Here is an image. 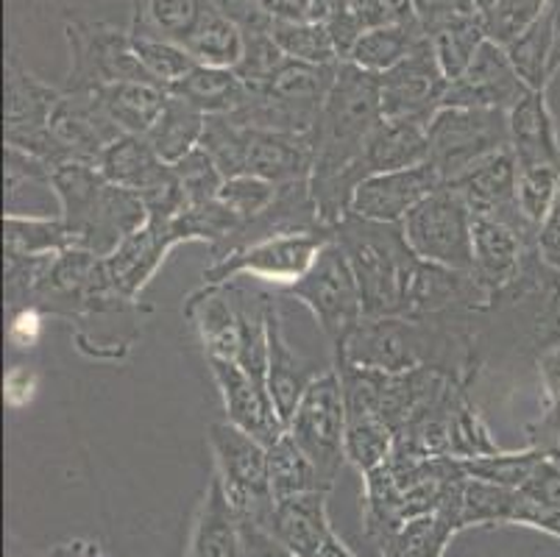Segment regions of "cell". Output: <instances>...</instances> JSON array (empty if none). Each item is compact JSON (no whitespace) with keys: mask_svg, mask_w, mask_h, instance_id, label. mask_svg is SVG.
<instances>
[{"mask_svg":"<svg viewBox=\"0 0 560 557\" xmlns=\"http://www.w3.org/2000/svg\"><path fill=\"white\" fill-rule=\"evenodd\" d=\"M167 162H162L154 153V148L149 146L145 137L137 135H124L117 137L98 160L101 176L109 184H117V187H126V190L137 193L140 196L156 176L165 167Z\"/></svg>","mask_w":560,"mask_h":557,"instance_id":"cell-29","label":"cell"},{"mask_svg":"<svg viewBox=\"0 0 560 557\" xmlns=\"http://www.w3.org/2000/svg\"><path fill=\"white\" fill-rule=\"evenodd\" d=\"M203 123H207L203 112H198L187 101L171 95L167 106L162 109L160 120L151 126L145 140H149V146L154 148V153L162 162L176 165V162L185 160L187 153L198 148L203 135Z\"/></svg>","mask_w":560,"mask_h":557,"instance_id":"cell-32","label":"cell"},{"mask_svg":"<svg viewBox=\"0 0 560 557\" xmlns=\"http://www.w3.org/2000/svg\"><path fill=\"white\" fill-rule=\"evenodd\" d=\"M50 129L59 137L68 153L79 162H90L98 165L101 153L124 137V131L117 129L106 109L101 106L98 92H68L62 90V98L56 104L54 117H50Z\"/></svg>","mask_w":560,"mask_h":557,"instance_id":"cell-18","label":"cell"},{"mask_svg":"<svg viewBox=\"0 0 560 557\" xmlns=\"http://www.w3.org/2000/svg\"><path fill=\"white\" fill-rule=\"evenodd\" d=\"M171 95L187 101L203 115H232L248 101L252 90L246 81L237 76V70L210 68V65H196L179 84L173 86Z\"/></svg>","mask_w":560,"mask_h":557,"instance_id":"cell-28","label":"cell"},{"mask_svg":"<svg viewBox=\"0 0 560 557\" xmlns=\"http://www.w3.org/2000/svg\"><path fill=\"white\" fill-rule=\"evenodd\" d=\"M241 544L243 557H302L293 549H288L282 541L273 538L262 524L248 519H241Z\"/></svg>","mask_w":560,"mask_h":557,"instance_id":"cell-49","label":"cell"},{"mask_svg":"<svg viewBox=\"0 0 560 557\" xmlns=\"http://www.w3.org/2000/svg\"><path fill=\"white\" fill-rule=\"evenodd\" d=\"M313 171V135L252 129L248 126L246 173L273 184L302 182Z\"/></svg>","mask_w":560,"mask_h":557,"instance_id":"cell-23","label":"cell"},{"mask_svg":"<svg viewBox=\"0 0 560 557\" xmlns=\"http://www.w3.org/2000/svg\"><path fill=\"white\" fill-rule=\"evenodd\" d=\"M493 452H499V443L491 438V429L486 427L475 402L463 393L452 413V457L471 460Z\"/></svg>","mask_w":560,"mask_h":557,"instance_id":"cell-46","label":"cell"},{"mask_svg":"<svg viewBox=\"0 0 560 557\" xmlns=\"http://www.w3.org/2000/svg\"><path fill=\"white\" fill-rule=\"evenodd\" d=\"M505 54L511 59L513 70L529 90H547L552 76V18L549 9L541 20L529 25L524 34H518L513 43L505 45Z\"/></svg>","mask_w":560,"mask_h":557,"instance_id":"cell-36","label":"cell"},{"mask_svg":"<svg viewBox=\"0 0 560 557\" xmlns=\"http://www.w3.org/2000/svg\"><path fill=\"white\" fill-rule=\"evenodd\" d=\"M131 39H135L137 59L142 61V68L149 70L151 79L165 86L167 92L198 65L182 43L162 37H142V34H131Z\"/></svg>","mask_w":560,"mask_h":557,"instance_id":"cell-42","label":"cell"},{"mask_svg":"<svg viewBox=\"0 0 560 557\" xmlns=\"http://www.w3.org/2000/svg\"><path fill=\"white\" fill-rule=\"evenodd\" d=\"M538 380H541L544 413L560 416V346L538 355Z\"/></svg>","mask_w":560,"mask_h":557,"instance_id":"cell-52","label":"cell"},{"mask_svg":"<svg viewBox=\"0 0 560 557\" xmlns=\"http://www.w3.org/2000/svg\"><path fill=\"white\" fill-rule=\"evenodd\" d=\"M401 232L421 263L471 274L475 214L450 184H444L441 190H435L412 209L401 221Z\"/></svg>","mask_w":560,"mask_h":557,"instance_id":"cell-9","label":"cell"},{"mask_svg":"<svg viewBox=\"0 0 560 557\" xmlns=\"http://www.w3.org/2000/svg\"><path fill=\"white\" fill-rule=\"evenodd\" d=\"M508 129L516 165H560V137L547 90H529L508 112Z\"/></svg>","mask_w":560,"mask_h":557,"instance_id":"cell-22","label":"cell"},{"mask_svg":"<svg viewBox=\"0 0 560 557\" xmlns=\"http://www.w3.org/2000/svg\"><path fill=\"white\" fill-rule=\"evenodd\" d=\"M427 142H430V165L446 184L502 148H511L508 112L441 106L427 126Z\"/></svg>","mask_w":560,"mask_h":557,"instance_id":"cell-4","label":"cell"},{"mask_svg":"<svg viewBox=\"0 0 560 557\" xmlns=\"http://www.w3.org/2000/svg\"><path fill=\"white\" fill-rule=\"evenodd\" d=\"M444 187L430 162L363 178L351 198V212L376 223H401L424 198Z\"/></svg>","mask_w":560,"mask_h":557,"instance_id":"cell-15","label":"cell"},{"mask_svg":"<svg viewBox=\"0 0 560 557\" xmlns=\"http://www.w3.org/2000/svg\"><path fill=\"white\" fill-rule=\"evenodd\" d=\"M493 7H497V0H471V9H475L477 18H482L486 12H491Z\"/></svg>","mask_w":560,"mask_h":557,"instance_id":"cell-57","label":"cell"},{"mask_svg":"<svg viewBox=\"0 0 560 557\" xmlns=\"http://www.w3.org/2000/svg\"><path fill=\"white\" fill-rule=\"evenodd\" d=\"M457 7L463 9V12H468V14H475V9H471V0H457Z\"/></svg>","mask_w":560,"mask_h":557,"instance_id":"cell-58","label":"cell"},{"mask_svg":"<svg viewBox=\"0 0 560 557\" xmlns=\"http://www.w3.org/2000/svg\"><path fill=\"white\" fill-rule=\"evenodd\" d=\"M424 37L427 31L421 28V23L380 25V28L365 31L363 37L354 43V48L349 50L346 61L358 65L365 73L382 76L388 73L390 68H396Z\"/></svg>","mask_w":560,"mask_h":557,"instance_id":"cell-31","label":"cell"},{"mask_svg":"<svg viewBox=\"0 0 560 557\" xmlns=\"http://www.w3.org/2000/svg\"><path fill=\"white\" fill-rule=\"evenodd\" d=\"M560 187V165H516V201L533 227L544 221Z\"/></svg>","mask_w":560,"mask_h":557,"instance_id":"cell-43","label":"cell"},{"mask_svg":"<svg viewBox=\"0 0 560 557\" xmlns=\"http://www.w3.org/2000/svg\"><path fill=\"white\" fill-rule=\"evenodd\" d=\"M315 557H358V555H354V552H351L349 546L338 538V535H332V538L324 544V549H320Z\"/></svg>","mask_w":560,"mask_h":557,"instance_id":"cell-56","label":"cell"},{"mask_svg":"<svg viewBox=\"0 0 560 557\" xmlns=\"http://www.w3.org/2000/svg\"><path fill=\"white\" fill-rule=\"evenodd\" d=\"M424 162H430L427 126L382 117L365 140L358 167L360 176L369 178L374 173L401 171V167H416Z\"/></svg>","mask_w":560,"mask_h":557,"instance_id":"cell-25","label":"cell"},{"mask_svg":"<svg viewBox=\"0 0 560 557\" xmlns=\"http://www.w3.org/2000/svg\"><path fill=\"white\" fill-rule=\"evenodd\" d=\"M207 441L215 460V474L232 508L241 519L257 521L265 527L277 502L268 479V446L232 421L210 423Z\"/></svg>","mask_w":560,"mask_h":557,"instance_id":"cell-5","label":"cell"},{"mask_svg":"<svg viewBox=\"0 0 560 557\" xmlns=\"http://www.w3.org/2000/svg\"><path fill=\"white\" fill-rule=\"evenodd\" d=\"M271 37L279 45L284 56L307 65H318V68H335L340 65V54L335 48V39L324 23L315 20H290V18H273Z\"/></svg>","mask_w":560,"mask_h":557,"instance_id":"cell-35","label":"cell"},{"mask_svg":"<svg viewBox=\"0 0 560 557\" xmlns=\"http://www.w3.org/2000/svg\"><path fill=\"white\" fill-rule=\"evenodd\" d=\"M416 20L421 23V28L430 34L432 28H438L441 23H446L450 18L460 14L463 9L457 7V0H410ZM468 14V12H466Z\"/></svg>","mask_w":560,"mask_h":557,"instance_id":"cell-53","label":"cell"},{"mask_svg":"<svg viewBox=\"0 0 560 557\" xmlns=\"http://www.w3.org/2000/svg\"><path fill=\"white\" fill-rule=\"evenodd\" d=\"M95 92L117 129L137 137L149 135L171 98V92L154 81H120Z\"/></svg>","mask_w":560,"mask_h":557,"instance_id":"cell-26","label":"cell"},{"mask_svg":"<svg viewBox=\"0 0 560 557\" xmlns=\"http://www.w3.org/2000/svg\"><path fill=\"white\" fill-rule=\"evenodd\" d=\"M332 240V232H304V234H277L257 243L241 245L221 259H212L201 274L203 285H226L237 276H257L265 282L288 288L307 274L315 254Z\"/></svg>","mask_w":560,"mask_h":557,"instance_id":"cell-10","label":"cell"},{"mask_svg":"<svg viewBox=\"0 0 560 557\" xmlns=\"http://www.w3.org/2000/svg\"><path fill=\"white\" fill-rule=\"evenodd\" d=\"M62 90L45 84L43 79L25 70L14 54L7 59V146L32 153L45 165L56 167L73 156L50 129L56 104Z\"/></svg>","mask_w":560,"mask_h":557,"instance_id":"cell-8","label":"cell"},{"mask_svg":"<svg viewBox=\"0 0 560 557\" xmlns=\"http://www.w3.org/2000/svg\"><path fill=\"white\" fill-rule=\"evenodd\" d=\"M277 193H279V184L268 182V178L252 176V173H243V176L223 178L218 201H221L243 227V223L254 221L257 214H262L265 209L271 207Z\"/></svg>","mask_w":560,"mask_h":557,"instance_id":"cell-45","label":"cell"},{"mask_svg":"<svg viewBox=\"0 0 560 557\" xmlns=\"http://www.w3.org/2000/svg\"><path fill=\"white\" fill-rule=\"evenodd\" d=\"M527 446H536L549 463L560 468V416L541 413V418L527 427Z\"/></svg>","mask_w":560,"mask_h":557,"instance_id":"cell-51","label":"cell"},{"mask_svg":"<svg viewBox=\"0 0 560 557\" xmlns=\"http://www.w3.org/2000/svg\"><path fill=\"white\" fill-rule=\"evenodd\" d=\"M463 198L475 218H497L511 223L518 232L536 237L538 227L524 218L516 201V156L511 148H502L488 160L477 162L457 178L446 182Z\"/></svg>","mask_w":560,"mask_h":557,"instance_id":"cell-14","label":"cell"},{"mask_svg":"<svg viewBox=\"0 0 560 557\" xmlns=\"http://www.w3.org/2000/svg\"><path fill=\"white\" fill-rule=\"evenodd\" d=\"M463 472L475 479H486V483L502 485V488L522 490L524 485L533 479L538 466L544 463V454L536 446H524L516 452H505L499 449L493 454H482V457L460 460Z\"/></svg>","mask_w":560,"mask_h":557,"instance_id":"cell-40","label":"cell"},{"mask_svg":"<svg viewBox=\"0 0 560 557\" xmlns=\"http://www.w3.org/2000/svg\"><path fill=\"white\" fill-rule=\"evenodd\" d=\"M529 92L508 59L505 48L491 39L475 56L471 68L460 79L450 81L444 106H477V109L511 112Z\"/></svg>","mask_w":560,"mask_h":557,"instance_id":"cell-17","label":"cell"},{"mask_svg":"<svg viewBox=\"0 0 560 557\" xmlns=\"http://www.w3.org/2000/svg\"><path fill=\"white\" fill-rule=\"evenodd\" d=\"M176 245H182V240L173 223L149 218L145 227L129 234L109 257H104V270L115 293L126 301H135Z\"/></svg>","mask_w":560,"mask_h":557,"instance_id":"cell-16","label":"cell"},{"mask_svg":"<svg viewBox=\"0 0 560 557\" xmlns=\"http://www.w3.org/2000/svg\"><path fill=\"white\" fill-rule=\"evenodd\" d=\"M547 9L549 0H497V7L482 14L480 23L486 37L505 48L536 20H541Z\"/></svg>","mask_w":560,"mask_h":557,"instance_id":"cell-44","label":"cell"},{"mask_svg":"<svg viewBox=\"0 0 560 557\" xmlns=\"http://www.w3.org/2000/svg\"><path fill=\"white\" fill-rule=\"evenodd\" d=\"M533 248H536V237L518 232L511 223L497 221V218H475L471 276L488 295L491 310H497L499 299L522 279Z\"/></svg>","mask_w":560,"mask_h":557,"instance_id":"cell-12","label":"cell"},{"mask_svg":"<svg viewBox=\"0 0 560 557\" xmlns=\"http://www.w3.org/2000/svg\"><path fill=\"white\" fill-rule=\"evenodd\" d=\"M505 304L529 306L527 337L536 355L560 346V270L544 265L536 248L529 252L522 279L499 299L497 306Z\"/></svg>","mask_w":560,"mask_h":557,"instance_id":"cell-19","label":"cell"},{"mask_svg":"<svg viewBox=\"0 0 560 557\" xmlns=\"http://www.w3.org/2000/svg\"><path fill=\"white\" fill-rule=\"evenodd\" d=\"M265 324H268V391H271L277 413L282 416L284 427H288L290 416L296 413L304 391L313 385V380L320 371L290 346L273 295H268Z\"/></svg>","mask_w":560,"mask_h":557,"instance_id":"cell-21","label":"cell"},{"mask_svg":"<svg viewBox=\"0 0 560 557\" xmlns=\"http://www.w3.org/2000/svg\"><path fill=\"white\" fill-rule=\"evenodd\" d=\"M288 436L307 452L327 490L335 488L346 460V396L338 368H329L304 391L288 421Z\"/></svg>","mask_w":560,"mask_h":557,"instance_id":"cell-6","label":"cell"},{"mask_svg":"<svg viewBox=\"0 0 560 557\" xmlns=\"http://www.w3.org/2000/svg\"><path fill=\"white\" fill-rule=\"evenodd\" d=\"M185 557H243L241 515L229 502L218 474H212L210 485L203 490L185 546Z\"/></svg>","mask_w":560,"mask_h":557,"instance_id":"cell-24","label":"cell"},{"mask_svg":"<svg viewBox=\"0 0 560 557\" xmlns=\"http://www.w3.org/2000/svg\"><path fill=\"white\" fill-rule=\"evenodd\" d=\"M327 502L329 490H307L277 499L265 530L296 555L315 557L335 535Z\"/></svg>","mask_w":560,"mask_h":557,"instance_id":"cell-20","label":"cell"},{"mask_svg":"<svg viewBox=\"0 0 560 557\" xmlns=\"http://www.w3.org/2000/svg\"><path fill=\"white\" fill-rule=\"evenodd\" d=\"M3 245L12 257H56L79 248L73 232L62 218L43 214H7L3 218Z\"/></svg>","mask_w":560,"mask_h":557,"instance_id":"cell-30","label":"cell"},{"mask_svg":"<svg viewBox=\"0 0 560 557\" xmlns=\"http://www.w3.org/2000/svg\"><path fill=\"white\" fill-rule=\"evenodd\" d=\"M185 48L198 65L210 68L234 70L246 56V31L241 23H234L223 9H218L212 0H207L201 20L185 39Z\"/></svg>","mask_w":560,"mask_h":557,"instance_id":"cell-27","label":"cell"},{"mask_svg":"<svg viewBox=\"0 0 560 557\" xmlns=\"http://www.w3.org/2000/svg\"><path fill=\"white\" fill-rule=\"evenodd\" d=\"M516 497L518 490L466 474L457 497V527L460 533L468 527H511Z\"/></svg>","mask_w":560,"mask_h":557,"instance_id":"cell-34","label":"cell"},{"mask_svg":"<svg viewBox=\"0 0 560 557\" xmlns=\"http://www.w3.org/2000/svg\"><path fill=\"white\" fill-rule=\"evenodd\" d=\"M37 557H106L104 549L98 544H86V541H73V544H62L56 549L45 552Z\"/></svg>","mask_w":560,"mask_h":557,"instance_id":"cell-54","label":"cell"},{"mask_svg":"<svg viewBox=\"0 0 560 557\" xmlns=\"http://www.w3.org/2000/svg\"><path fill=\"white\" fill-rule=\"evenodd\" d=\"M396 449V429L380 416H346V460L360 474L385 466Z\"/></svg>","mask_w":560,"mask_h":557,"instance_id":"cell-39","label":"cell"},{"mask_svg":"<svg viewBox=\"0 0 560 557\" xmlns=\"http://www.w3.org/2000/svg\"><path fill=\"white\" fill-rule=\"evenodd\" d=\"M65 39L70 50V68L62 90L86 92L120 81H154L137 59L131 31L106 23L68 20Z\"/></svg>","mask_w":560,"mask_h":557,"instance_id":"cell-7","label":"cell"},{"mask_svg":"<svg viewBox=\"0 0 560 557\" xmlns=\"http://www.w3.org/2000/svg\"><path fill=\"white\" fill-rule=\"evenodd\" d=\"M427 37H430L432 50H435L438 65H441V70H444L450 81L460 79L471 68V61H475V56L480 54V48L488 39L480 18L466 12L455 14V18L438 25V28H432Z\"/></svg>","mask_w":560,"mask_h":557,"instance_id":"cell-33","label":"cell"},{"mask_svg":"<svg viewBox=\"0 0 560 557\" xmlns=\"http://www.w3.org/2000/svg\"><path fill=\"white\" fill-rule=\"evenodd\" d=\"M549 18H552V76L560 70V0H549Z\"/></svg>","mask_w":560,"mask_h":557,"instance_id":"cell-55","label":"cell"},{"mask_svg":"<svg viewBox=\"0 0 560 557\" xmlns=\"http://www.w3.org/2000/svg\"><path fill=\"white\" fill-rule=\"evenodd\" d=\"M282 293L307 306L320 335L327 337L332 355L365 318L363 295H360L354 270H351L343 248L335 240H329L315 254L307 274L293 285H288V288H282Z\"/></svg>","mask_w":560,"mask_h":557,"instance_id":"cell-3","label":"cell"},{"mask_svg":"<svg viewBox=\"0 0 560 557\" xmlns=\"http://www.w3.org/2000/svg\"><path fill=\"white\" fill-rule=\"evenodd\" d=\"M173 171L179 176L187 207L215 201L218 193H221L223 187V173L218 171V165L203 148H196V151L187 153L185 160H179L173 165Z\"/></svg>","mask_w":560,"mask_h":557,"instance_id":"cell-47","label":"cell"},{"mask_svg":"<svg viewBox=\"0 0 560 557\" xmlns=\"http://www.w3.org/2000/svg\"><path fill=\"white\" fill-rule=\"evenodd\" d=\"M268 479H271L273 499L307 494V490H327L313 460L288 432L273 446H268Z\"/></svg>","mask_w":560,"mask_h":557,"instance_id":"cell-37","label":"cell"},{"mask_svg":"<svg viewBox=\"0 0 560 557\" xmlns=\"http://www.w3.org/2000/svg\"><path fill=\"white\" fill-rule=\"evenodd\" d=\"M457 535L455 521L441 510L416 515L382 546L380 557H444Z\"/></svg>","mask_w":560,"mask_h":557,"instance_id":"cell-38","label":"cell"},{"mask_svg":"<svg viewBox=\"0 0 560 557\" xmlns=\"http://www.w3.org/2000/svg\"><path fill=\"white\" fill-rule=\"evenodd\" d=\"M198 148L210 153L223 178L243 176L248 156V126L237 123L232 115H210L203 123Z\"/></svg>","mask_w":560,"mask_h":557,"instance_id":"cell-41","label":"cell"},{"mask_svg":"<svg viewBox=\"0 0 560 557\" xmlns=\"http://www.w3.org/2000/svg\"><path fill=\"white\" fill-rule=\"evenodd\" d=\"M446 90L450 79L438 65L430 37H424L396 68L380 76L382 117L430 126L438 109L444 106Z\"/></svg>","mask_w":560,"mask_h":557,"instance_id":"cell-11","label":"cell"},{"mask_svg":"<svg viewBox=\"0 0 560 557\" xmlns=\"http://www.w3.org/2000/svg\"><path fill=\"white\" fill-rule=\"evenodd\" d=\"M511 527L541 530V533L560 538V508H555V504L544 502V499L529 497V494L518 490L516 508H513Z\"/></svg>","mask_w":560,"mask_h":557,"instance_id":"cell-48","label":"cell"},{"mask_svg":"<svg viewBox=\"0 0 560 557\" xmlns=\"http://www.w3.org/2000/svg\"><path fill=\"white\" fill-rule=\"evenodd\" d=\"M382 120L380 76L365 73L351 61H340L327 101L313 129V171L310 193L320 223L332 229L351 212L360 176V153Z\"/></svg>","mask_w":560,"mask_h":557,"instance_id":"cell-1","label":"cell"},{"mask_svg":"<svg viewBox=\"0 0 560 557\" xmlns=\"http://www.w3.org/2000/svg\"><path fill=\"white\" fill-rule=\"evenodd\" d=\"M223 398L226 421L246 429L265 446H273L288 432L282 416L277 413L273 396L268 391V376H257L232 360H207Z\"/></svg>","mask_w":560,"mask_h":557,"instance_id":"cell-13","label":"cell"},{"mask_svg":"<svg viewBox=\"0 0 560 557\" xmlns=\"http://www.w3.org/2000/svg\"><path fill=\"white\" fill-rule=\"evenodd\" d=\"M536 252L544 265H549L552 270H560V187L555 193V201L549 207V212L538 223Z\"/></svg>","mask_w":560,"mask_h":557,"instance_id":"cell-50","label":"cell"},{"mask_svg":"<svg viewBox=\"0 0 560 557\" xmlns=\"http://www.w3.org/2000/svg\"><path fill=\"white\" fill-rule=\"evenodd\" d=\"M332 240L354 270L365 318L405 315L407 290L421 259L407 245L401 223L365 221L349 212L332 227Z\"/></svg>","mask_w":560,"mask_h":557,"instance_id":"cell-2","label":"cell"}]
</instances>
